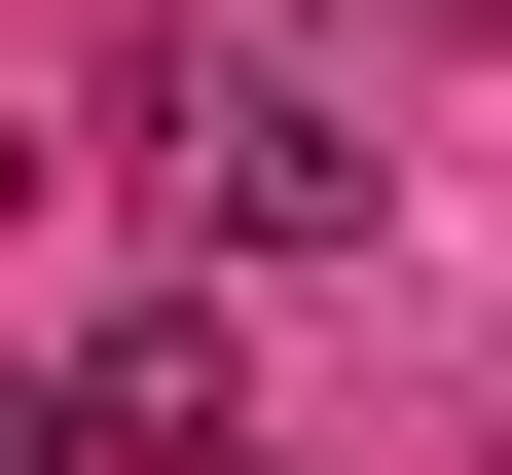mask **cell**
<instances>
[{
	"mask_svg": "<svg viewBox=\"0 0 512 475\" xmlns=\"http://www.w3.org/2000/svg\"><path fill=\"white\" fill-rule=\"evenodd\" d=\"M147 183H183V256H366L403 220L366 74H293V37H147Z\"/></svg>",
	"mask_w": 512,
	"mask_h": 475,
	"instance_id": "obj_1",
	"label": "cell"
},
{
	"mask_svg": "<svg viewBox=\"0 0 512 475\" xmlns=\"http://www.w3.org/2000/svg\"><path fill=\"white\" fill-rule=\"evenodd\" d=\"M37 402H74V475H293V439H256V366H220L183 293H110L74 366H37Z\"/></svg>",
	"mask_w": 512,
	"mask_h": 475,
	"instance_id": "obj_2",
	"label": "cell"
},
{
	"mask_svg": "<svg viewBox=\"0 0 512 475\" xmlns=\"http://www.w3.org/2000/svg\"><path fill=\"white\" fill-rule=\"evenodd\" d=\"M0 475H74V402H37V366H0Z\"/></svg>",
	"mask_w": 512,
	"mask_h": 475,
	"instance_id": "obj_3",
	"label": "cell"
},
{
	"mask_svg": "<svg viewBox=\"0 0 512 475\" xmlns=\"http://www.w3.org/2000/svg\"><path fill=\"white\" fill-rule=\"evenodd\" d=\"M476 475H512V439H476Z\"/></svg>",
	"mask_w": 512,
	"mask_h": 475,
	"instance_id": "obj_4",
	"label": "cell"
}]
</instances>
